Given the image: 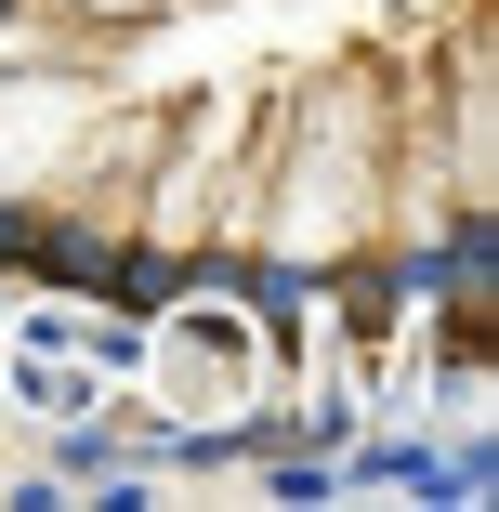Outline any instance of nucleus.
<instances>
[{"label":"nucleus","instance_id":"obj_1","mask_svg":"<svg viewBox=\"0 0 499 512\" xmlns=\"http://www.w3.org/2000/svg\"><path fill=\"white\" fill-rule=\"evenodd\" d=\"M499 0H0V276L106 316L486 355Z\"/></svg>","mask_w":499,"mask_h":512}]
</instances>
